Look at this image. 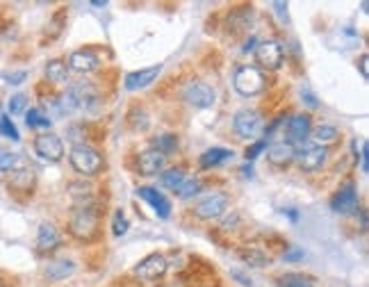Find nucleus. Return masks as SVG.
<instances>
[{"label":"nucleus","instance_id":"nucleus-1","mask_svg":"<svg viewBox=\"0 0 369 287\" xmlns=\"http://www.w3.org/2000/svg\"><path fill=\"white\" fill-rule=\"evenodd\" d=\"M98 89L94 83H76L68 87L64 94L57 100V110L62 114H76V112H89L98 108Z\"/></svg>","mask_w":369,"mask_h":287},{"label":"nucleus","instance_id":"nucleus-2","mask_svg":"<svg viewBox=\"0 0 369 287\" xmlns=\"http://www.w3.org/2000/svg\"><path fill=\"white\" fill-rule=\"evenodd\" d=\"M100 228V212L94 203L83 201L73 210L71 219H68V231H71L73 237H78L80 242H91L96 239Z\"/></svg>","mask_w":369,"mask_h":287},{"label":"nucleus","instance_id":"nucleus-3","mask_svg":"<svg viewBox=\"0 0 369 287\" xmlns=\"http://www.w3.org/2000/svg\"><path fill=\"white\" fill-rule=\"evenodd\" d=\"M68 160H71V167L83 176H96L103 169V155L87 144H76Z\"/></svg>","mask_w":369,"mask_h":287},{"label":"nucleus","instance_id":"nucleus-4","mask_svg":"<svg viewBox=\"0 0 369 287\" xmlns=\"http://www.w3.org/2000/svg\"><path fill=\"white\" fill-rule=\"evenodd\" d=\"M233 85L237 89V94L241 96H258L267 87V78L256 66H239L235 71V78H233Z\"/></svg>","mask_w":369,"mask_h":287},{"label":"nucleus","instance_id":"nucleus-5","mask_svg":"<svg viewBox=\"0 0 369 287\" xmlns=\"http://www.w3.org/2000/svg\"><path fill=\"white\" fill-rule=\"evenodd\" d=\"M233 130L237 137H241V140H258V137L262 135L264 130V121L260 117V112L256 110H239L235 114V119H233Z\"/></svg>","mask_w":369,"mask_h":287},{"label":"nucleus","instance_id":"nucleus-6","mask_svg":"<svg viewBox=\"0 0 369 287\" xmlns=\"http://www.w3.org/2000/svg\"><path fill=\"white\" fill-rule=\"evenodd\" d=\"M326 148L324 146H317V144H303L298 151L294 153V160L301 171L306 174H313V171H319L326 162Z\"/></svg>","mask_w":369,"mask_h":287},{"label":"nucleus","instance_id":"nucleus-7","mask_svg":"<svg viewBox=\"0 0 369 287\" xmlns=\"http://www.w3.org/2000/svg\"><path fill=\"white\" fill-rule=\"evenodd\" d=\"M182 98L187 100L192 108L205 110V108H212L214 105L217 91H214V87H210L207 83H201V80H196V83H189L187 87H184Z\"/></svg>","mask_w":369,"mask_h":287},{"label":"nucleus","instance_id":"nucleus-8","mask_svg":"<svg viewBox=\"0 0 369 287\" xmlns=\"http://www.w3.org/2000/svg\"><path fill=\"white\" fill-rule=\"evenodd\" d=\"M331 210L336 214H351L353 210H358V189H355L353 180H347L336 194H333Z\"/></svg>","mask_w":369,"mask_h":287},{"label":"nucleus","instance_id":"nucleus-9","mask_svg":"<svg viewBox=\"0 0 369 287\" xmlns=\"http://www.w3.org/2000/svg\"><path fill=\"white\" fill-rule=\"evenodd\" d=\"M34 153H37L41 160H46V162H60L64 157V144L57 135L46 132L34 140Z\"/></svg>","mask_w":369,"mask_h":287},{"label":"nucleus","instance_id":"nucleus-10","mask_svg":"<svg viewBox=\"0 0 369 287\" xmlns=\"http://www.w3.org/2000/svg\"><path fill=\"white\" fill-rule=\"evenodd\" d=\"M228 197L222 192H214L210 197H205L199 205H196V216L199 219H205V221H212V219H219L226 210H228Z\"/></svg>","mask_w":369,"mask_h":287},{"label":"nucleus","instance_id":"nucleus-11","mask_svg":"<svg viewBox=\"0 0 369 287\" xmlns=\"http://www.w3.org/2000/svg\"><path fill=\"white\" fill-rule=\"evenodd\" d=\"M167 269H169L167 258L162 254H151L135 267V276H140L142 281H157L165 276Z\"/></svg>","mask_w":369,"mask_h":287},{"label":"nucleus","instance_id":"nucleus-12","mask_svg":"<svg viewBox=\"0 0 369 287\" xmlns=\"http://www.w3.org/2000/svg\"><path fill=\"white\" fill-rule=\"evenodd\" d=\"M283 57H285V53H283V46L276 41V39H267V41H260L258 46H256V60H258V64L260 66H264V68H279L281 64H283Z\"/></svg>","mask_w":369,"mask_h":287},{"label":"nucleus","instance_id":"nucleus-13","mask_svg":"<svg viewBox=\"0 0 369 287\" xmlns=\"http://www.w3.org/2000/svg\"><path fill=\"white\" fill-rule=\"evenodd\" d=\"M137 197L144 199L148 205H151L160 219H169V216H171V201L165 197L162 192H157L153 187H140V189H137Z\"/></svg>","mask_w":369,"mask_h":287},{"label":"nucleus","instance_id":"nucleus-14","mask_svg":"<svg viewBox=\"0 0 369 287\" xmlns=\"http://www.w3.org/2000/svg\"><path fill=\"white\" fill-rule=\"evenodd\" d=\"M162 73V64H155V66H148V68H140V71H132L125 75L123 80V87L128 91H137V89H144L151 83H155V78Z\"/></svg>","mask_w":369,"mask_h":287},{"label":"nucleus","instance_id":"nucleus-15","mask_svg":"<svg viewBox=\"0 0 369 287\" xmlns=\"http://www.w3.org/2000/svg\"><path fill=\"white\" fill-rule=\"evenodd\" d=\"M310 132H313V121H310L308 114H296V117L287 121V142L292 146L306 142Z\"/></svg>","mask_w":369,"mask_h":287},{"label":"nucleus","instance_id":"nucleus-16","mask_svg":"<svg viewBox=\"0 0 369 287\" xmlns=\"http://www.w3.org/2000/svg\"><path fill=\"white\" fill-rule=\"evenodd\" d=\"M165 162H167L165 153L155 151V148H148V151L140 153V157H137V169H140L142 176H155L165 169Z\"/></svg>","mask_w":369,"mask_h":287},{"label":"nucleus","instance_id":"nucleus-17","mask_svg":"<svg viewBox=\"0 0 369 287\" xmlns=\"http://www.w3.org/2000/svg\"><path fill=\"white\" fill-rule=\"evenodd\" d=\"M62 237L57 233V228L48 221H43L37 231V251L39 254H53L55 249H60Z\"/></svg>","mask_w":369,"mask_h":287},{"label":"nucleus","instance_id":"nucleus-18","mask_svg":"<svg viewBox=\"0 0 369 287\" xmlns=\"http://www.w3.org/2000/svg\"><path fill=\"white\" fill-rule=\"evenodd\" d=\"M237 256H239V260L244 262L246 267H267V265H271V256L262 246H258V244L241 246L237 251Z\"/></svg>","mask_w":369,"mask_h":287},{"label":"nucleus","instance_id":"nucleus-19","mask_svg":"<svg viewBox=\"0 0 369 287\" xmlns=\"http://www.w3.org/2000/svg\"><path fill=\"white\" fill-rule=\"evenodd\" d=\"M294 153L296 148L290 142H276L267 148V160L274 167H287L294 162Z\"/></svg>","mask_w":369,"mask_h":287},{"label":"nucleus","instance_id":"nucleus-20","mask_svg":"<svg viewBox=\"0 0 369 287\" xmlns=\"http://www.w3.org/2000/svg\"><path fill=\"white\" fill-rule=\"evenodd\" d=\"M98 57L91 53V51H76L71 53V57H68V66L73 68V71L78 73H91L98 68Z\"/></svg>","mask_w":369,"mask_h":287},{"label":"nucleus","instance_id":"nucleus-21","mask_svg":"<svg viewBox=\"0 0 369 287\" xmlns=\"http://www.w3.org/2000/svg\"><path fill=\"white\" fill-rule=\"evenodd\" d=\"M233 160V151H228V148H222V146H214V148H207V151L201 155L199 165L201 169H214V167H222L226 162Z\"/></svg>","mask_w":369,"mask_h":287},{"label":"nucleus","instance_id":"nucleus-22","mask_svg":"<svg viewBox=\"0 0 369 287\" xmlns=\"http://www.w3.org/2000/svg\"><path fill=\"white\" fill-rule=\"evenodd\" d=\"M73 271H76V265L71 260H55L46 267V276L51 281H64L66 276H71Z\"/></svg>","mask_w":369,"mask_h":287},{"label":"nucleus","instance_id":"nucleus-23","mask_svg":"<svg viewBox=\"0 0 369 287\" xmlns=\"http://www.w3.org/2000/svg\"><path fill=\"white\" fill-rule=\"evenodd\" d=\"M9 185L14 187V189H19V192H30L34 187V171L30 167L19 169V171H11Z\"/></svg>","mask_w":369,"mask_h":287},{"label":"nucleus","instance_id":"nucleus-24","mask_svg":"<svg viewBox=\"0 0 369 287\" xmlns=\"http://www.w3.org/2000/svg\"><path fill=\"white\" fill-rule=\"evenodd\" d=\"M26 167H28L26 157H21L19 153H11V151H5V148H0V171L11 174V171H19V169H26Z\"/></svg>","mask_w":369,"mask_h":287},{"label":"nucleus","instance_id":"nucleus-25","mask_svg":"<svg viewBox=\"0 0 369 287\" xmlns=\"http://www.w3.org/2000/svg\"><path fill=\"white\" fill-rule=\"evenodd\" d=\"M46 78H48V83L53 85H62L68 80V68L62 60H51L46 64Z\"/></svg>","mask_w":369,"mask_h":287},{"label":"nucleus","instance_id":"nucleus-26","mask_svg":"<svg viewBox=\"0 0 369 287\" xmlns=\"http://www.w3.org/2000/svg\"><path fill=\"white\" fill-rule=\"evenodd\" d=\"M279 287H315V283L310 276H306V273L290 271L279 278Z\"/></svg>","mask_w":369,"mask_h":287},{"label":"nucleus","instance_id":"nucleus-27","mask_svg":"<svg viewBox=\"0 0 369 287\" xmlns=\"http://www.w3.org/2000/svg\"><path fill=\"white\" fill-rule=\"evenodd\" d=\"M338 128L336 125H319V128L313 130V140L317 146H326V144H333V142H338Z\"/></svg>","mask_w":369,"mask_h":287},{"label":"nucleus","instance_id":"nucleus-28","mask_svg":"<svg viewBox=\"0 0 369 287\" xmlns=\"http://www.w3.org/2000/svg\"><path fill=\"white\" fill-rule=\"evenodd\" d=\"M184 180H187V176H184V169H180V167L167 169L165 174H162V185L167 189H174V192L180 189V185H182Z\"/></svg>","mask_w":369,"mask_h":287},{"label":"nucleus","instance_id":"nucleus-29","mask_svg":"<svg viewBox=\"0 0 369 287\" xmlns=\"http://www.w3.org/2000/svg\"><path fill=\"white\" fill-rule=\"evenodd\" d=\"M153 148L160 153H165V155L174 153L178 148V137L176 135H160L153 140Z\"/></svg>","mask_w":369,"mask_h":287},{"label":"nucleus","instance_id":"nucleus-30","mask_svg":"<svg viewBox=\"0 0 369 287\" xmlns=\"http://www.w3.org/2000/svg\"><path fill=\"white\" fill-rule=\"evenodd\" d=\"M26 123L30 125V128H48V125H51V119L46 117V114H43L39 108H32V110H28V114H26Z\"/></svg>","mask_w":369,"mask_h":287},{"label":"nucleus","instance_id":"nucleus-31","mask_svg":"<svg viewBox=\"0 0 369 287\" xmlns=\"http://www.w3.org/2000/svg\"><path fill=\"white\" fill-rule=\"evenodd\" d=\"M128 216H125V212L123 210H117L114 212V216H112V233L117 235V237H121V235H125L128 233Z\"/></svg>","mask_w":369,"mask_h":287},{"label":"nucleus","instance_id":"nucleus-32","mask_svg":"<svg viewBox=\"0 0 369 287\" xmlns=\"http://www.w3.org/2000/svg\"><path fill=\"white\" fill-rule=\"evenodd\" d=\"M201 180L199 178H194V180H184L182 185H180V189H178V197L180 199H192V197H196V194L201 192Z\"/></svg>","mask_w":369,"mask_h":287},{"label":"nucleus","instance_id":"nucleus-33","mask_svg":"<svg viewBox=\"0 0 369 287\" xmlns=\"http://www.w3.org/2000/svg\"><path fill=\"white\" fill-rule=\"evenodd\" d=\"M128 119H130V125L135 130H146L148 128V114L144 112V110H132L130 114H128Z\"/></svg>","mask_w":369,"mask_h":287},{"label":"nucleus","instance_id":"nucleus-34","mask_svg":"<svg viewBox=\"0 0 369 287\" xmlns=\"http://www.w3.org/2000/svg\"><path fill=\"white\" fill-rule=\"evenodd\" d=\"M0 135L9 137L11 142H19V130H16V125L11 123L9 117H0Z\"/></svg>","mask_w":369,"mask_h":287},{"label":"nucleus","instance_id":"nucleus-35","mask_svg":"<svg viewBox=\"0 0 369 287\" xmlns=\"http://www.w3.org/2000/svg\"><path fill=\"white\" fill-rule=\"evenodd\" d=\"M68 189H71L73 197H78L80 201H85L91 197V185H85V182H73V185H68Z\"/></svg>","mask_w":369,"mask_h":287},{"label":"nucleus","instance_id":"nucleus-36","mask_svg":"<svg viewBox=\"0 0 369 287\" xmlns=\"http://www.w3.org/2000/svg\"><path fill=\"white\" fill-rule=\"evenodd\" d=\"M26 105H28V98L23 96V94H16V96L9 98V112H11V114H23Z\"/></svg>","mask_w":369,"mask_h":287},{"label":"nucleus","instance_id":"nucleus-37","mask_svg":"<svg viewBox=\"0 0 369 287\" xmlns=\"http://www.w3.org/2000/svg\"><path fill=\"white\" fill-rule=\"evenodd\" d=\"M264 148H267V142H264V140H260V142H256L253 146H249L246 148V160H256L264 151Z\"/></svg>","mask_w":369,"mask_h":287},{"label":"nucleus","instance_id":"nucleus-38","mask_svg":"<svg viewBox=\"0 0 369 287\" xmlns=\"http://www.w3.org/2000/svg\"><path fill=\"white\" fill-rule=\"evenodd\" d=\"M303 98H306V103H308V108H319V103H317V98L313 96V94H310V91L308 89H303Z\"/></svg>","mask_w":369,"mask_h":287},{"label":"nucleus","instance_id":"nucleus-39","mask_svg":"<svg viewBox=\"0 0 369 287\" xmlns=\"http://www.w3.org/2000/svg\"><path fill=\"white\" fill-rule=\"evenodd\" d=\"M367 62H369V57L367 55H360V73H363V80H367L369 78V73H367Z\"/></svg>","mask_w":369,"mask_h":287},{"label":"nucleus","instance_id":"nucleus-40","mask_svg":"<svg viewBox=\"0 0 369 287\" xmlns=\"http://www.w3.org/2000/svg\"><path fill=\"white\" fill-rule=\"evenodd\" d=\"M274 7H276V11H279V16L283 21H287V5L285 3H274Z\"/></svg>","mask_w":369,"mask_h":287},{"label":"nucleus","instance_id":"nucleus-41","mask_svg":"<svg viewBox=\"0 0 369 287\" xmlns=\"http://www.w3.org/2000/svg\"><path fill=\"white\" fill-rule=\"evenodd\" d=\"M7 80H11V85H19L21 80H26V71H21V73H11V75H7Z\"/></svg>","mask_w":369,"mask_h":287},{"label":"nucleus","instance_id":"nucleus-42","mask_svg":"<svg viewBox=\"0 0 369 287\" xmlns=\"http://www.w3.org/2000/svg\"><path fill=\"white\" fill-rule=\"evenodd\" d=\"M233 276H235L237 281H241V285H246V287H251V285H253V283H251L249 278H244V276H241V273H239V271H233Z\"/></svg>","mask_w":369,"mask_h":287},{"label":"nucleus","instance_id":"nucleus-43","mask_svg":"<svg viewBox=\"0 0 369 287\" xmlns=\"http://www.w3.org/2000/svg\"><path fill=\"white\" fill-rule=\"evenodd\" d=\"M303 254L301 251H292V254H285V260H296V258H301Z\"/></svg>","mask_w":369,"mask_h":287},{"label":"nucleus","instance_id":"nucleus-44","mask_svg":"<svg viewBox=\"0 0 369 287\" xmlns=\"http://www.w3.org/2000/svg\"><path fill=\"white\" fill-rule=\"evenodd\" d=\"M0 287H3V285H0Z\"/></svg>","mask_w":369,"mask_h":287}]
</instances>
